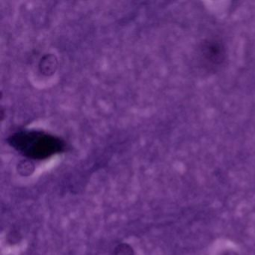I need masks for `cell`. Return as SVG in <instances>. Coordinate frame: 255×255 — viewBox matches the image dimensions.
Wrapping results in <instances>:
<instances>
[{"label":"cell","mask_w":255,"mask_h":255,"mask_svg":"<svg viewBox=\"0 0 255 255\" xmlns=\"http://www.w3.org/2000/svg\"><path fill=\"white\" fill-rule=\"evenodd\" d=\"M9 143L25 156L44 159L65 148V143L57 137L38 131H22L11 135Z\"/></svg>","instance_id":"6da1fadb"},{"label":"cell","mask_w":255,"mask_h":255,"mask_svg":"<svg viewBox=\"0 0 255 255\" xmlns=\"http://www.w3.org/2000/svg\"><path fill=\"white\" fill-rule=\"evenodd\" d=\"M201 53L204 60L211 66L220 65L225 59V49L217 41H207L203 43Z\"/></svg>","instance_id":"7a4b0ae2"}]
</instances>
